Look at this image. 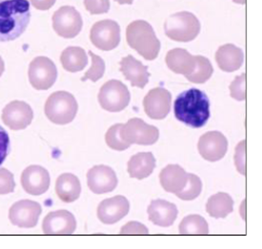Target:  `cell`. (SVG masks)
<instances>
[{
	"mask_svg": "<svg viewBox=\"0 0 262 249\" xmlns=\"http://www.w3.org/2000/svg\"><path fill=\"white\" fill-rule=\"evenodd\" d=\"M173 113L184 125L192 128L203 127L211 116L207 95L195 88L184 91L174 100Z\"/></svg>",
	"mask_w": 262,
	"mask_h": 249,
	"instance_id": "1",
	"label": "cell"
},
{
	"mask_svg": "<svg viewBox=\"0 0 262 249\" xmlns=\"http://www.w3.org/2000/svg\"><path fill=\"white\" fill-rule=\"evenodd\" d=\"M30 20L28 0H0V42L17 39L26 31Z\"/></svg>",
	"mask_w": 262,
	"mask_h": 249,
	"instance_id": "2",
	"label": "cell"
},
{
	"mask_svg": "<svg viewBox=\"0 0 262 249\" xmlns=\"http://www.w3.org/2000/svg\"><path fill=\"white\" fill-rule=\"evenodd\" d=\"M128 45L136 50L146 60H154L160 51V42L152 26L144 20L132 22L126 29Z\"/></svg>",
	"mask_w": 262,
	"mask_h": 249,
	"instance_id": "3",
	"label": "cell"
},
{
	"mask_svg": "<svg viewBox=\"0 0 262 249\" xmlns=\"http://www.w3.org/2000/svg\"><path fill=\"white\" fill-rule=\"evenodd\" d=\"M78 110L76 98L66 91H57L48 97L44 111L45 115L53 123L65 125L71 123Z\"/></svg>",
	"mask_w": 262,
	"mask_h": 249,
	"instance_id": "4",
	"label": "cell"
},
{
	"mask_svg": "<svg viewBox=\"0 0 262 249\" xmlns=\"http://www.w3.org/2000/svg\"><path fill=\"white\" fill-rule=\"evenodd\" d=\"M165 34L174 42L193 40L200 32V23L195 15L189 12H180L168 17L164 24Z\"/></svg>",
	"mask_w": 262,
	"mask_h": 249,
	"instance_id": "5",
	"label": "cell"
},
{
	"mask_svg": "<svg viewBox=\"0 0 262 249\" xmlns=\"http://www.w3.org/2000/svg\"><path fill=\"white\" fill-rule=\"evenodd\" d=\"M131 95L120 80L112 79L104 84L98 94V101L104 110L120 112L130 103Z\"/></svg>",
	"mask_w": 262,
	"mask_h": 249,
	"instance_id": "6",
	"label": "cell"
},
{
	"mask_svg": "<svg viewBox=\"0 0 262 249\" xmlns=\"http://www.w3.org/2000/svg\"><path fill=\"white\" fill-rule=\"evenodd\" d=\"M29 81L36 90H48L55 84L57 70L55 63L46 56H37L29 65Z\"/></svg>",
	"mask_w": 262,
	"mask_h": 249,
	"instance_id": "7",
	"label": "cell"
},
{
	"mask_svg": "<svg viewBox=\"0 0 262 249\" xmlns=\"http://www.w3.org/2000/svg\"><path fill=\"white\" fill-rule=\"evenodd\" d=\"M121 136L130 144L152 146L158 141L159 131L156 126L147 125L141 118H134L123 125Z\"/></svg>",
	"mask_w": 262,
	"mask_h": 249,
	"instance_id": "8",
	"label": "cell"
},
{
	"mask_svg": "<svg viewBox=\"0 0 262 249\" xmlns=\"http://www.w3.org/2000/svg\"><path fill=\"white\" fill-rule=\"evenodd\" d=\"M82 25L81 15L72 6L59 8L53 15V28L64 38H74L80 33Z\"/></svg>",
	"mask_w": 262,
	"mask_h": 249,
	"instance_id": "9",
	"label": "cell"
},
{
	"mask_svg": "<svg viewBox=\"0 0 262 249\" xmlns=\"http://www.w3.org/2000/svg\"><path fill=\"white\" fill-rule=\"evenodd\" d=\"M90 39L97 48L111 51L117 48L120 42V27L111 19L98 21L91 29Z\"/></svg>",
	"mask_w": 262,
	"mask_h": 249,
	"instance_id": "10",
	"label": "cell"
},
{
	"mask_svg": "<svg viewBox=\"0 0 262 249\" xmlns=\"http://www.w3.org/2000/svg\"><path fill=\"white\" fill-rule=\"evenodd\" d=\"M41 205L36 201L22 200L12 205L9 211L11 222L21 229H33L36 226L41 215Z\"/></svg>",
	"mask_w": 262,
	"mask_h": 249,
	"instance_id": "11",
	"label": "cell"
},
{
	"mask_svg": "<svg viewBox=\"0 0 262 249\" xmlns=\"http://www.w3.org/2000/svg\"><path fill=\"white\" fill-rule=\"evenodd\" d=\"M34 112L29 104L14 100L7 104L2 111V120L11 130L19 131L32 123Z\"/></svg>",
	"mask_w": 262,
	"mask_h": 249,
	"instance_id": "12",
	"label": "cell"
},
{
	"mask_svg": "<svg viewBox=\"0 0 262 249\" xmlns=\"http://www.w3.org/2000/svg\"><path fill=\"white\" fill-rule=\"evenodd\" d=\"M198 148L200 156L208 161H217L224 158L228 150L226 137L219 131L205 133L200 137Z\"/></svg>",
	"mask_w": 262,
	"mask_h": 249,
	"instance_id": "13",
	"label": "cell"
},
{
	"mask_svg": "<svg viewBox=\"0 0 262 249\" xmlns=\"http://www.w3.org/2000/svg\"><path fill=\"white\" fill-rule=\"evenodd\" d=\"M172 95L162 87L150 91L143 99L145 113L152 119L165 118L171 110Z\"/></svg>",
	"mask_w": 262,
	"mask_h": 249,
	"instance_id": "14",
	"label": "cell"
},
{
	"mask_svg": "<svg viewBox=\"0 0 262 249\" xmlns=\"http://www.w3.org/2000/svg\"><path fill=\"white\" fill-rule=\"evenodd\" d=\"M76 229L75 216L67 210L50 212L42 223L43 233L46 235H72Z\"/></svg>",
	"mask_w": 262,
	"mask_h": 249,
	"instance_id": "15",
	"label": "cell"
},
{
	"mask_svg": "<svg viewBox=\"0 0 262 249\" xmlns=\"http://www.w3.org/2000/svg\"><path fill=\"white\" fill-rule=\"evenodd\" d=\"M116 172L109 166L100 164L94 166L87 173V183L93 193H110L118 185Z\"/></svg>",
	"mask_w": 262,
	"mask_h": 249,
	"instance_id": "16",
	"label": "cell"
},
{
	"mask_svg": "<svg viewBox=\"0 0 262 249\" xmlns=\"http://www.w3.org/2000/svg\"><path fill=\"white\" fill-rule=\"evenodd\" d=\"M20 180L26 193L39 196L48 191L51 178L48 171L44 167L30 165L21 174Z\"/></svg>",
	"mask_w": 262,
	"mask_h": 249,
	"instance_id": "17",
	"label": "cell"
},
{
	"mask_svg": "<svg viewBox=\"0 0 262 249\" xmlns=\"http://www.w3.org/2000/svg\"><path fill=\"white\" fill-rule=\"evenodd\" d=\"M130 210V203L123 196H115L101 201L97 208V218L104 224H114L122 220Z\"/></svg>",
	"mask_w": 262,
	"mask_h": 249,
	"instance_id": "18",
	"label": "cell"
},
{
	"mask_svg": "<svg viewBox=\"0 0 262 249\" xmlns=\"http://www.w3.org/2000/svg\"><path fill=\"white\" fill-rule=\"evenodd\" d=\"M149 220L154 224L161 227H168L173 224L178 218V208L170 201L155 200L147 209Z\"/></svg>",
	"mask_w": 262,
	"mask_h": 249,
	"instance_id": "19",
	"label": "cell"
},
{
	"mask_svg": "<svg viewBox=\"0 0 262 249\" xmlns=\"http://www.w3.org/2000/svg\"><path fill=\"white\" fill-rule=\"evenodd\" d=\"M120 64V71L127 80H130L133 87H138L143 89L147 83L149 82L150 74L148 67L144 66L133 55L125 56Z\"/></svg>",
	"mask_w": 262,
	"mask_h": 249,
	"instance_id": "20",
	"label": "cell"
},
{
	"mask_svg": "<svg viewBox=\"0 0 262 249\" xmlns=\"http://www.w3.org/2000/svg\"><path fill=\"white\" fill-rule=\"evenodd\" d=\"M159 180L166 192L177 194L186 185L188 173L179 164H169L159 174Z\"/></svg>",
	"mask_w": 262,
	"mask_h": 249,
	"instance_id": "21",
	"label": "cell"
},
{
	"mask_svg": "<svg viewBox=\"0 0 262 249\" xmlns=\"http://www.w3.org/2000/svg\"><path fill=\"white\" fill-rule=\"evenodd\" d=\"M244 55L241 48L233 44H225L215 53V61L220 69L232 73L239 69L243 64Z\"/></svg>",
	"mask_w": 262,
	"mask_h": 249,
	"instance_id": "22",
	"label": "cell"
},
{
	"mask_svg": "<svg viewBox=\"0 0 262 249\" xmlns=\"http://www.w3.org/2000/svg\"><path fill=\"white\" fill-rule=\"evenodd\" d=\"M168 68L176 74L186 76L190 75L195 66V56L191 55L185 49H172L166 55Z\"/></svg>",
	"mask_w": 262,
	"mask_h": 249,
	"instance_id": "23",
	"label": "cell"
},
{
	"mask_svg": "<svg viewBox=\"0 0 262 249\" xmlns=\"http://www.w3.org/2000/svg\"><path fill=\"white\" fill-rule=\"evenodd\" d=\"M55 192L64 202L70 203L76 201L81 193L80 180L73 174H62L55 182Z\"/></svg>",
	"mask_w": 262,
	"mask_h": 249,
	"instance_id": "24",
	"label": "cell"
},
{
	"mask_svg": "<svg viewBox=\"0 0 262 249\" xmlns=\"http://www.w3.org/2000/svg\"><path fill=\"white\" fill-rule=\"evenodd\" d=\"M156 168V159L151 152L138 153L128 161L127 171L131 178L143 180Z\"/></svg>",
	"mask_w": 262,
	"mask_h": 249,
	"instance_id": "25",
	"label": "cell"
},
{
	"mask_svg": "<svg viewBox=\"0 0 262 249\" xmlns=\"http://www.w3.org/2000/svg\"><path fill=\"white\" fill-rule=\"evenodd\" d=\"M206 211L215 219L226 218L234 211V200L229 194L224 192L214 194L208 200Z\"/></svg>",
	"mask_w": 262,
	"mask_h": 249,
	"instance_id": "26",
	"label": "cell"
},
{
	"mask_svg": "<svg viewBox=\"0 0 262 249\" xmlns=\"http://www.w3.org/2000/svg\"><path fill=\"white\" fill-rule=\"evenodd\" d=\"M60 61L66 71L76 73L82 71L87 66L88 55L85 50L80 47H68L60 55Z\"/></svg>",
	"mask_w": 262,
	"mask_h": 249,
	"instance_id": "27",
	"label": "cell"
},
{
	"mask_svg": "<svg viewBox=\"0 0 262 249\" xmlns=\"http://www.w3.org/2000/svg\"><path fill=\"white\" fill-rule=\"evenodd\" d=\"M181 235H208L209 226L206 220L200 215H189L180 222Z\"/></svg>",
	"mask_w": 262,
	"mask_h": 249,
	"instance_id": "28",
	"label": "cell"
},
{
	"mask_svg": "<svg viewBox=\"0 0 262 249\" xmlns=\"http://www.w3.org/2000/svg\"><path fill=\"white\" fill-rule=\"evenodd\" d=\"M213 73H214V69L210 60L204 56L196 55L194 69L190 75H188L185 77L191 82L201 84V83L206 82L208 79H210Z\"/></svg>",
	"mask_w": 262,
	"mask_h": 249,
	"instance_id": "29",
	"label": "cell"
},
{
	"mask_svg": "<svg viewBox=\"0 0 262 249\" xmlns=\"http://www.w3.org/2000/svg\"><path fill=\"white\" fill-rule=\"evenodd\" d=\"M202 191V181L194 174H188V180H187L185 187L176 194L178 198L182 201H193L196 199Z\"/></svg>",
	"mask_w": 262,
	"mask_h": 249,
	"instance_id": "30",
	"label": "cell"
},
{
	"mask_svg": "<svg viewBox=\"0 0 262 249\" xmlns=\"http://www.w3.org/2000/svg\"><path fill=\"white\" fill-rule=\"evenodd\" d=\"M122 126V123L113 125L105 135V140L107 146L117 151H124L132 146L121 136Z\"/></svg>",
	"mask_w": 262,
	"mask_h": 249,
	"instance_id": "31",
	"label": "cell"
},
{
	"mask_svg": "<svg viewBox=\"0 0 262 249\" xmlns=\"http://www.w3.org/2000/svg\"><path fill=\"white\" fill-rule=\"evenodd\" d=\"M89 54L92 57V66L90 69L85 73L81 80H92L93 82H97V80H99L103 76L105 73V63L99 55L94 54L92 51H90Z\"/></svg>",
	"mask_w": 262,
	"mask_h": 249,
	"instance_id": "32",
	"label": "cell"
},
{
	"mask_svg": "<svg viewBox=\"0 0 262 249\" xmlns=\"http://www.w3.org/2000/svg\"><path fill=\"white\" fill-rule=\"evenodd\" d=\"M231 97L235 100L243 101L246 98V74L243 73L241 76H236L230 85Z\"/></svg>",
	"mask_w": 262,
	"mask_h": 249,
	"instance_id": "33",
	"label": "cell"
},
{
	"mask_svg": "<svg viewBox=\"0 0 262 249\" xmlns=\"http://www.w3.org/2000/svg\"><path fill=\"white\" fill-rule=\"evenodd\" d=\"M15 182L14 175L6 168H0V195L14 192Z\"/></svg>",
	"mask_w": 262,
	"mask_h": 249,
	"instance_id": "34",
	"label": "cell"
},
{
	"mask_svg": "<svg viewBox=\"0 0 262 249\" xmlns=\"http://www.w3.org/2000/svg\"><path fill=\"white\" fill-rule=\"evenodd\" d=\"M235 164L237 171L246 175V139L241 141L235 148Z\"/></svg>",
	"mask_w": 262,
	"mask_h": 249,
	"instance_id": "35",
	"label": "cell"
},
{
	"mask_svg": "<svg viewBox=\"0 0 262 249\" xmlns=\"http://www.w3.org/2000/svg\"><path fill=\"white\" fill-rule=\"evenodd\" d=\"M84 5L90 14H105L110 9V0H84Z\"/></svg>",
	"mask_w": 262,
	"mask_h": 249,
	"instance_id": "36",
	"label": "cell"
},
{
	"mask_svg": "<svg viewBox=\"0 0 262 249\" xmlns=\"http://www.w3.org/2000/svg\"><path fill=\"white\" fill-rule=\"evenodd\" d=\"M120 235H148L149 230L138 221H130L122 226Z\"/></svg>",
	"mask_w": 262,
	"mask_h": 249,
	"instance_id": "37",
	"label": "cell"
},
{
	"mask_svg": "<svg viewBox=\"0 0 262 249\" xmlns=\"http://www.w3.org/2000/svg\"><path fill=\"white\" fill-rule=\"evenodd\" d=\"M9 146H10L9 135L7 132L5 131V129L2 126H0V165L7 158Z\"/></svg>",
	"mask_w": 262,
	"mask_h": 249,
	"instance_id": "38",
	"label": "cell"
},
{
	"mask_svg": "<svg viewBox=\"0 0 262 249\" xmlns=\"http://www.w3.org/2000/svg\"><path fill=\"white\" fill-rule=\"evenodd\" d=\"M31 4L37 10L47 11L55 5L56 0H30Z\"/></svg>",
	"mask_w": 262,
	"mask_h": 249,
	"instance_id": "39",
	"label": "cell"
},
{
	"mask_svg": "<svg viewBox=\"0 0 262 249\" xmlns=\"http://www.w3.org/2000/svg\"><path fill=\"white\" fill-rule=\"evenodd\" d=\"M4 70H5V63L3 61L2 57L0 56V76H2V74L4 73Z\"/></svg>",
	"mask_w": 262,
	"mask_h": 249,
	"instance_id": "40",
	"label": "cell"
},
{
	"mask_svg": "<svg viewBox=\"0 0 262 249\" xmlns=\"http://www.w3.org/2000/svg\"><path fill=\"white\" fill-rule=\"evenodd\" d=\"M119 4H132L134 0H116Z\"/></svg>",
	"mask_w": 262,
	"mask_h": 249,
	"instance_id": "41",
	"label": "cell"
},
{
	"mask_svg": "<svg viewBox=\"0 0 262 249\" xmlns=\"http://www.w3.org/2000/svg\"><path fill=\"white\" fill-rule=\"evenodd\" d=\"M233 1L237 4H245L246 3V0H233Z\"/></svg>",
	"mask_w": 262,
	"mask_h": 249,
	"instance_id": "42",
	"label": "cell"
}]
</instances>
